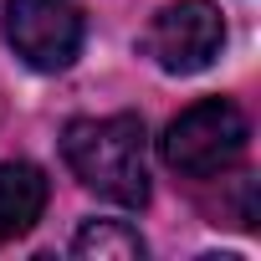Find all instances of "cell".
Returning <instances> with one entry per match:
<instances>
[{
    "label": "cell",
    "mask_w": 261,
    "mask_h": 261,
    "mask_svg": "<svg viewBox=\"0 0 261 261\" xmlns=\"http://www.w3.org/2000/svg\"><path fill=\"white\" fill-rule=\"evenodd\" d=\"M62 159L82 179V190L144 210L149 205V164H144V118L113 113V118H77L62 134Z\"/></svg>",
    "instance_id": "cell-1"
},
{
    "label": "cell",
    "mask_w": 261,
    "mask_h": 261,
    "mask_svg": "<svg viewBox=\"0 0 261 261\" xmlns=\"http://www.w3.org/2000/svg\"><path fill=\"white\" fill-rule=\"evenodd\" d=\"M246 139H251V123L236 102L225 97H205L195 108H185L159 139V154L169 169H179L185 179H215L225 174L241 154H246Z\"/></svg>",
    "instance_id": "cell-2"
},
{
    "label": "cell",
    "mask_w": 261,
    "mask_h": 261,
    "mask_svg": "<svg viewBox=\"0 0 261 261\" xmlns=\"http://www.w3.org/2000/svg\"><path fill=\"white\" fill-rule=\"evenodd\" d=\"M220 46H225V21L215 0H169L144 31V57H154V67L169 77L205 72L220 57Z\"/></svg>",
    "instance_id": "cell-3"
},
{
    "label": "cell",
    "mask_w": 261,
    "mask_h": 261,
    "mask_svg": "<svg viewBox=\"0 0 261 261\" xmlns=\"http://www.w3.org/2000/svg\"><path fill=\"white\" fill-rule=\"evenodd\" d=\"M6 46L31 72H67L82 51L77 0H6Z\"/></svg>",
    "instance_id": "cell-4"
},
{
    "label": "cell",
    "mask_w": 261,
    "mask_h": 261,
    "mask_svg": "<svg viewBox=\"0 0 261 261\" xmlns=\"http://www.w3.org/2000/svg\"><path fill=\"white\" fill-rule=\"evenodd\" d=\"M46 174L31 159H6L0 164V241H21L26 230H36L41 210H46Z\"/></svg>",
    "instance_id": "cell-5"
},
{
    "label": "cell",
    "mask_w": 261,
    "mask_h": 261,
    "mask_svg": "<svg viewBox=\"0 0 261 261\" xmlns=\"http://www.w3.org/2000/svg\"><path fill=\"white\" fill-rule=\"evenodd\" d=\"M149 246L128 220H87L72 241V256L82 261H139Z\"/></svg>",
    "instance_id": "cell-6"
}]
</instances>
